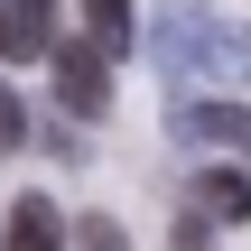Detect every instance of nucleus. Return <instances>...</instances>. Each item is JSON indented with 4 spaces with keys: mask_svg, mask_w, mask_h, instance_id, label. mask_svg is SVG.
Here are the masks:
<instances>
[{
    "mask_svg": "<svg viewBox=\"0 0 251 251\" xmlns=\"http://www.w3.org/2000/svg\"><path fill=\"white\" fill-rule=\"evenodd\" d=\"M186 19H196V0H177V37H186V47H168V65H196V75L242 84V75H251V28H242V19H214V28L196 37Z\"/></svg>",
    "mask_w": 251,
    "mask_h": 251,
    "instance_id": "f257e3e1",
    "label": "nucleus"
},
{
    "mask_svg": "<svg viewBox=\"0 0 251 251\" xmlns=\"http://www.w3.org/2000/svg\"><path fill=\"white\" fill-rule=\"evenodd\" d=\"M47 65H56V93H65L75 121H102V112H112V84H102V56H93V47H56Z\"/></svg>",
    "mask_w": 251,
    "mask_h": 251,
    "instance_id": "f03ea898",
    "label": "nucleus"
},
{
    "mask_svg": "<svg viewBox=\"0 0 251 251\" xmlns=\"http://www.w3.org/2000/svg\"><path fill=\"white\" fill-rule=\"evenodd\" d=\"M0 56H56V0H0Z\"/></svg>",
    "mask_w": 251,
    "mask_h": 251,
    "instance_id": "7ed1b4c3",
    "label": "nucleus"
},
{
    "mask_svg": "<svg viewBox=\"0 0 251 251\" xmlns=\"http://www.w3.org/2000/svg\"><path fill=\"white\" fill-rule=\"evenodd\" d=\"M168 130H177V140H224V149H251V112H242V102H224V93H214V102H177V121H168Z\"/></svg>",
    "mask_w": 251,
    "mask_h": 251,
    "instance_id": "20e7f679",
    "label": "nucleus"
},
{
    "mask_svg": "<svg viewBox=\"0 0 251 251\" xmlns=\"http://www.w3.org/2000/svg\"><path fill=\"white\" fill-rule=\"evenodd\" d=\"M196 214H205V224H242L251 214V177L242 168H205V177H196Z\"/></svg>",
    "mask_w": 251,
    "mask_h": 251,
    "instance_id": "39448f33",
    "label": "nucleus"
},
{
    "mask_svg": "<svg viewBox=\"0 0 251 251\" xmlns=\"http://www.w3.org/2000/svg\"><path fill=\"white\" fill-rule=\"evenodd\" d=\"M9 251H65L56 196H19V205H9Z\"/></svg>",
    "mask_w": 251,
    "mask_h": 251,
    "instance_id": "423d86ee",
    "label": "nucleus"
},
{
    "mask_svg": "<svg viewBox=\"0 0 251 251\" xmlns=\"http://www.w3.org/2000/svg\"><path fill=\"white\" fill-rule=\"evenodd\" d=\"M130 37H140L130 0H84V47L93 56H130Z\"/></svg>",
    "mask_w": 251,
    "mask_h": 251,
    "instance_id": "0eeeda50",
    "label": "nucleus"
},
{
    "mask_svg": "<svg viewBox=\"0 0 251 251\" xmlns=\"http://www.w3.org/2000/svg\"><path fill=\"white\" fill-rule=\"evenodd\" d=\"M75 251H130V233H121L112 214H84V224H75Z\"/></svg>",
    "mask_w": 251,
    "mask_h": 251,
    "instance_id": "6e6552de",
    "label": "nucleus"
},
{
    "mask_svg": "<svg viewBox=\"0 0 251 251\" xmlns=\"http://www.w3.org/2000/svg\"><path fill=\"white\" fill-rule=\"evenodd\" d=\"M19 140H28V112H19V93H9V84H0V158H9V149H19Z\"/></svg>",
    "mask_w": 251,
    "mask_h": 251,
    "instance_id": "1a4fd4ad",
    "label": "nucleus"
}]
</instances>
